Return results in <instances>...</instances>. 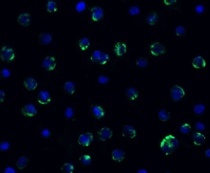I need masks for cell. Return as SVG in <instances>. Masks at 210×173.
I'll return each instance as SVG.
<instances>
[{"instance_id":"1","label":"cell","mask_w":210,"mask_h":173,"mask_svg":"<svg viewBox=\"0 0 210 173\" xmlns=\"http://www.w3.org/2000/svg\"><path fill=\"white\" fill-rule=\"evenodd\" d=\"M179 145L177 137L172 133L164 134L158 142L160 150L166 156L172 154L178 148Z\"/></svg>"},{"instance_id":"2","label":"cell","mask_w":210,"mask_h":173,"mask_svg":"<svg viewBox=\"0 0 210 173\" xmlns=\"http://www.w3.org/2000/svg\"><path fill=\"white\" fill-rule=\"evenodd\" d=\"M0 54L2 61L8 63L12 62L15 57L14 50L7 46H4L2 48Z\"/></svg>"},{"instance_id":"3","label":"cell","mask_w":210,"mask_h":173,"mask_svg":"<svg viewBox=\"0 0 210 173\" xmlns=\"http://www.w3.org/2000/svg\"><path fill=\"white\" fill-rule=\"evenodd\" d=\"M206 139V135L203 132L196 131L192 135V143L195 147H199L204 145Z\"/></svg>"},{"instance_id":"4","label":"cell","mask_w":210,"mask_h":173,"mask_svg":"<svg viewBox=\"0 0 210 173\" xmlns=\"http://www.w3.org/2000/svg\"><path fill=\"white\" fill-rule=\"evenodd\" d=\"M184 90L181 86L176 85L171 89V95L172 99L175 101H179L185 96Z\"/></svg>"},{"instance_id":"5","label":"cell","mask_w":210,"mask_h":173,"mask_svg":"<svg viewBox=\"0 0 210 173\" xmlns=\"http://www.w3.org/2000/svg\"><path fill=\"white\" fill-rule=\"evenodd\" d=\"M150 50L152 54L156 56L163 54L165 52V48L161 43L156 42L150 46Z\"/></svg>"},{"instance_id":"6","label":"cell","mask_w":210,"mask_h":173,"mask_svg":"<svg viewBox=\"0 0 210 173\" xmlns=\"http://www.w3.org/2000/svg\"><path fill=\"white\" fill-rule=\"evenodd\" d=\"M42 64L43 67L46 70L49 71L53 70L56 66V58L53 56H48L44 60Z\"/></svg>"},{"instance_id":"7","label":"cell","mask_w":210,"mask_h":173,"mask_svg":"<svg viewBox=\"0 0 210 173\" xmlns=\"http://www.w3.org/2000/svg\"><path fill=\"white\" fill-rule=\"evenodd\" d=\"M91 14L92 19L95 21H98L103 18L104 11L101 7L94 6L92 8Z\"/></svg>"},{"instance_id":"8","label":"cell","mask_w":210,"mask_h":173,"mask_svg":"<svg viewBox=\"0 0 210 173\" xmlns=\"http://www.w3.org/2000/svg\"><path fill=\"white\" fill-rule=\"evenodd\" d=\"M37 110L34 105L30 104L24 106L21 110V113L24 116L28 117H32L36 115Z\"/></svg>"},{"instance_id":"9","label":"cell","mask_w":210,"mask_h":173,"mask_svg":"<svg viewBox=\"0 0 210 173\" xmlns=\"http://www.w3.org/2000/svg\"><path fill=\"white\" fill-rule=\"evenodd\" d=\"M37 100L38 102L42 105H46L51 101L50 94L46 91H41L38 94Z\"/></svg>"},{"instance_id":"10","label":"cell","mask_w":210,"mask_h":173,"mask_svg":"<svg viewBox=\"0 0 210 173\" xmlns=\"http://www.w3.org/2000/svg\"><path fill=\"white\" fill-rule=\"evenodd\" d=\"M93 140V136L90 133L82 134L78 139V143L83 146H88Z\"/></svg>"},{"instance_id":"11","label":"cell","mask_w":210,"mask_h":173,"mask_svg":"<svg viewBox=\"0 0 210 173\" xmlns=\"http://www.w3.org/2000/svg\"><path fill=\"white\" fill-rule=\"evenodd\" d=\"M98 134L101 140L105 141L110 139L112 135V132L110 128L104 127L100 130Z\"/></svg>"},{"instance_id":"12","label":"cell","mask_w":210,"mask_h":173,"mask_svg":"<svg viewBox=\"0 0 210 173\" xmlns=\"http://www.w3.org/2000/svg\"><path fill=\"white\" fill-rule=\"evenodd\" d=\"M31 19L30 15L27 13H23L18 17L17 21L21 25L27 27L31 24Z\"/></svg>"},{"instance_id":"13","label":"cell","mask_w":210,"mask_h":173,"mask_svg":"<svg viewBox=\"0 0 210 173\" xmlns=\"http://www.w3.org/2000/svg\"><path fill=\"white\" fill-rule=\"evenodd\" d=\"M122 133L124 137L129 139H133L137 134L135 129L133 127L128 125L124 128Z\"/></svg>"},{"instance_id":"14","label":"cell","mask_w":210,"mask_h":173,"mask_svg":"<svg viewBox=\"0 0 210 173\" xmlns=\"http://www.w3.org/2000/svg\"><path fill=\"white\" fill-rule=\"evenodd\" d=\"M127 49L126 45L124 43L119 42L115 46L114 50L117 56H121L125 54Z\"/></svg>"},{"instance_id":"15","label":"cell","mask_w":210,"mask_h":173,"mask_svg":"<svg viewBox=\"0 0 210 173\" xmlns=\"http://www.w3.org/2000/svg\"><path fill=\"white\" fill-rule=\"evenodd\" d=\"M194 128L193 125L187 122L182 123L179 126V130L183 135H188L190 134Z\"/></svg>"},{"instance_id":"16","label":"cell","mask_w":210,"mask_h":173,"mask_svg":"<svg viewBox=\"0 0 210 173\" xmlns=\"http://www.w3.org/2000/svg\"><path fill=\"white\" fill-rule=\"evenodd\" d=\"M25 87L29 90H33L35 89L37 86L36 81L32 77L26 79L24 82Z\"/></svg>"},{"instance_id":"17","label":"cell","mask_w":210,"mask_h":173,"mask_svg":"<svg viewBox=\"0 0 210 173\" xmlns=\"http://www.w3.org/2000/svg\"><path fill=\"white\" fill-rule=\"evenodd\" d=\"M39 39L41 44L47 45L51 42L52 37L50 34L48 33H43L39 35Z\"/></svg>"},{"instance_id":"18","label":"cell","mask_w":210,"mask_h":173,"mask_svg":"<svg viewBox=\"0 0 210 173\" xmlns=\"http://www.w3.org/2000/svg\"><path fill=\"white\" fill-rule=\"evenodd\" d=\"M112 156L114 160L117 162H120L124 159L125 153L121 150L116 149L112 152Z\"/></svg>"},{"instance_id":"19","label":"cell","mask_w":210,"mask_h":173,"mask_svg":"<svg viewBox=\"0 0 210 173\" xmlns=\"http://www.w3.org/2000/svg\"><path fill=\"white\" fill-rule=\"evenodd\" d=\"M63 87L64 92L69 94H72L75 92V85L72 81H69L65 83Z\"/></svg>"},{"instance_id":"20","label":"cell","mask_w":210,"mask_h":173,"mask_svg":"<svg viewBox=\"0 0 210 173\" xmlns=\"http://www.w3.org/2000/svg\"><path fill=\"white\" fill-rule=\"evenodd\" d=\"M158 116L162 122H168L170 119L171 114L168 110L163 109L159 111Z\"/></svg>"},{"instance_id":"21","label":"cell","mask_w":210,"mask_h":173,"mask_svg":"<svg viewBox=\"0 0 210 173\" xmlns=\"http://www.w3.org/2000/svg\"><path fill=\"white\" fill-rule=\"evenodd\" d=\"M192 64L195 68L201 69L204 68L205 66L206 63L202 57L198 56L193 60Z\"/></svg>"},{"instance_id":"22","label":"cell","mask_w":210,"mask_h":173,"mask_svg":"<svg viewBox=\"0 0 210 173\" xmlns=\"http://www.w3.org/2000/svg\"><path fill=\"white\" fill-rule=\"evenodd\" d=\"M28 159L25 156L20 157L16 162V165L17 168L20 169H23L27 166Z\"/></svg>"},{"instance_id":"23","label":"cell","mask_w":210,"mask_h":173,"mask_svg":"<svg viewBox=\"0 0 210 173\" xmlns=\"http://www.w3.org/2000/svg\"><path fill=\"white\" fill-rule=\"evenodd\" d=\"M93 111L94 115L98 119L102 118L105 115V111L103 108L98 105L95 106L94 107Z\"/></svg>"},{"instance_id":"24","label":"cell","mask_w":210,"mask_h":173,"mask_svg":"<svg viewBox=\"0 0 210 173\" xmlns=\"http://www.w3.org/2000/svg\"><path fill=\"white\" fill-rule=\"evenodd\" d=\"M127 97L131 100L136 99L138 96V92L135 88L131 87L128 88L127 91Z\"/></svg>"},{"instance_id":"25","label":"cell","mask_w":210,"mask_h":173,"mask_svg":"<svg viewBox=\"0 0 210 173\" xmlns=\"http://www.w3.org/2000/svg\"><path fill=\"white\" fill-rule=\"evenodd\" d=\"M159 20L158 15L156 13H153L148 15L146 19V21L151 25L155 24Z\"/></svg>"},{"instance_id":"26","label":"cell","mask_w":210,"mask_h":173,"mask_svg":"<svg viewBox=\"0 0 210 173\" xmlns=\"http://www.w3.org/2000/svg\"><path fill=\"white\" fill-rule=\"evenodd\" d=\"M90 42L89 39L86 38L81 39L78 42L79 46L83 50L88 48L90 45Z\"/></svg>"},{"instance_id":"27","label":"cell","mask_w":210,"mask_h":173,"mask_svg":"<svg viewBox=\"0 0 210 173\" xmlns=\"http://www.w3.org/2000/svg\"><path fill=\"white\" fill-rule=\"evenodd\" d=\"M205 110V106L202 104H198L194 106L193 111L195 114L197 115L203 114Z\"/></svg>"},{"instance_id":"28","label":"cell","mask_w":210,"mask_h":173,"mask_svg":"<svg viewBox=\"0 0 210 173\" xmlns=\"http://www.w3.org/2000/svg\"><path fill=\"white\" fill-rule=\"evenodd\" d=\"M47 9L49 13H53L57 10V3L53 1H49L47 5Z\"/></svg>"},{"instance_id":"29","label":"cell","mask_w":210,"mask_h":173,"mask_svg":"<svg viewBox=\"0 0 210 173\" xmlns=\"http://www.w3.org/2000/svg\"><path fill=\"white\" fill-rule=\"evenodd\" d=\"M148 63L147 59L144 57L138 59L136 62L137 65L138 67L141 68H144L147 66Z\"/></svg>"},{"instance_id":"30","label":"cell","mask_w":210,"mask_h":173,"mask_svg":"<svg viewBox=\"0 0 210 173\" xmlns=\"http://www.w3.org/2000/svg\"><path fill=\"white\" fill-rule=\"evenodd\" d=\"M175 33L178 36L183 37L185 36L186 34V31L184 27L179 26L176 28Z\"/></svg>"},{"instance_id":"31","label":"cell","mask_w":210,"mask_h":173,"mask_svg":"<svg viewBox=\"0 0 210 173\" xmlns=\"http://www.w3.org/2000/svg\"><path fill=\"white\" fill-rule=\"evenodd\" d=\"M102 54L99 50L94 51L91 56V59L92 61L96 62L99 61Z\"/></svg>"},{"instance_id":"32","label":"cell","mask_w":210,"mask_h":173,"mask_svg":"<svg viewBox=\"0 0 210 173\" xmlns=\"http://www.w3.org/2000/svg\"><path fill=\"white\" fill-rule=\"evenodd\" d=\"M194 127L196 131L198 132H204L206 129L205 125L204 123L201 122L197 123Z\"/></svg>"},{"instance_id":"33","label":"cell","mask_w":210,"mask_h":173,"mask_svg":"<svg viewBox=\"0 0 210 173\" xmlns=\"http://www.w3.org/2000/svg\"><path fill=\"white\" fill-rule=\"evenodd\" d=\"M109 59V56L108 54L106 53H103L101 54L99 62L100 64L104 65L108 62Z\"/></svg>"},{"instance_id":"34","label":"cell","mask_w":210,"mask_h":173,"mask_svg":"<svg viewBox=\"0 0 210 173\" xmlns=\"http://www.w3.org/2000/svg\"><path fill=\"white\" fill-rule=\"evenodd\" d=\"M80 160L83 164L87 165L90 164L91 162V159L90 156L87 155H83L81 157Z\"/></svg>"},{"instance_id":"35","label":"cell","mask_w":210,"mask_h":173,"mask_svg":"<svg viewBox=\"0 0 210 173\" xmlns=\"http://www.w3.org/2000/svg\"><path fill=\"white\" fill-rule=\"evenodd\" d=\"M86 8V4L83 2H80L76 5V9L78 12H82L84 11Z\"/></svg>"},{"instance_id":"36","label":"cell","mask_w":210,"mask_h":173,"mask_svg":"<svg viewBox=\"0 0 210 173\" xmlns=\"http://www.w3.org/2000/svg\"><path fill=\"white\" fill-rule=\"evenodd\" d=\"M65 115L68 118H72L73 115V111L71 107H68L65 111Z\"/></svg>"},{"instance_id":"37","label":"cell","mask_w":210,"mask_h":173,"mask_svg":"<svg viewBox=\"0 0 210 173\" xmlns=\"http://www.w3.org/2000/svg\"><path fill=\"white\" fill-rule=\"evenodd\" d=\"M129 12L132 15L138 14L139 12V8L136 6H133L130 8Z\"/></svg>"},{"instance_id":"38","label":"cell","mask_w":210,"mask_h":173,"mask_svg":"<svg viewBox=\"0 0 210 173\" xmlns=\"http://www.w3.org/2000/svg\"><path fill=\"white\" fill-rule=\"evenodd\" d=\"M65 171L68 173L72 172L74 169V166L72 164L67 163L65 164L64 167Z\"/></svg>"},{"instance_id":"39","label":"cell","mask_w":210,"mask_h":173,"mask_svg":"<svg viewBox=\"0 0 210 173\" xmlns=\"http://www.w3.org/2000/svg\"><path fill=\"white\" fill-rule=\"evenodd\" d=\"M109 79L107 76L100 75L98 78L99 82L101 84H106L108 83Z\"/></svg>"},{"instance_id":"40","label":"cell","mask_w":210,"mask_h":173,"mask_svg":"<svg viewBox=\"0 0 210 173\" xmlns=\"http://www.w3.org/2000/svg\"><path fill=\"white\" fill-rule=\"evenodd\" d=\"M9 143L6 142H2L0 145V149L2 150H6L9 148Z\"/></svg>"},{"instance_id":"41","label":"cell","mask_w":210,"mask_h":173,"mask_svg":"<svg viewBox=\"0 0 210 173\" xmlns=\"http://www.w3.org/2000/svg\"><path fill=\"white\" fill-rule=\"evenodd\" d=\"M10 73L9 71L7 69H3L1 71V75L2 77L5 78H6L10 75Z\"/></svg>"},{"instance_id":"42","label":"cell","mask_w":210,"mask_h":173,"mask_svg":"<svg viewBox=\"0 0 210 173\" xmlns=\"http://www.w3.org/2000/svg\"><path fill=\"white\" fill-rule=\"evenodd\" d=\"M204 6L201 5H197L196 7L195 10L196 12L198 14L202 13L204 11Z\"/></svg>"},{"instance_id":"43","label":"cell","mask_w":210,"mask_h":173,"mask_svg":"<svg viewBox=\"0 0 210 173\" xmlns=\"http://www.w3.org/2000/svg\"><path fill=\"white\" fill-rule=\"evenodd\" d=\"M42 135L44 137H48L50 134V132L48 129L43 130L42 132Z\"/></svg>"},{"instance_id":"44","label":"cell","mask_w":210,"mask_h":173,"mask_svg":"<svg viewBox=\"0 0 210 173\" xmlns=\"http://www.w3.org/2000/svg\"><path fill=\"white\" fill-rule=\"evenodd\" d=\"M176 2V0H164V2L165 4L170 5L174 4Z\"/></svg>"},{"instance_id":"45","label":"cell","mask_w":210,"mask_h":173,"mask_svg":"<svg viewBox=\"0 0 210 173\" xmlns=\"http://www.w3.org/2000/svg\"><path fill=\"white\" fill-rule=\"evenodd\" d=\"M15 170L12 167H7L5 170V173H15Z\"/></svg>"},{"instance_id":"46","label":"cell","mask_w":210,"mask_h":173,"mask_svg":"<svg viewBox=\"0 0 210 173\" xmlns=\"http://www.w3.org/2000/svg\"><path fill=\"white\" fill-rule=\"evenodd\" d=\"M5 97V94L4 92L1 90V91H0V99H1V102H2L3 101Z\"/></svg>"},{"instance_id":"47","label":"cell","mask_w":210,"mask_h":173,"mask_svg":"<svg viewBox=\"0 0 210 173\" xmlns=\"http://www.w3.org/2000/svg\"><path fill=\"white\" fill-rule=\"evenodd\" d=\"M210 149H208L206 150L205 152L204 155L207 158H209L210 157Z\"/></svg>"},{"instance_id":"48","label":"cell","mask_w":210,"mask_h":173,"mask_svg":"<svg viewBox=\"0 0 210 173\" xmlns=\"http://www.w3.org/2000/svg\"><path fill=\"white\" fill-rule=\"evenodd\" d=\"M147 171L145 169H141L138 170V173H147Z\"/></svg>"}]
</instances>
